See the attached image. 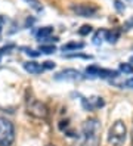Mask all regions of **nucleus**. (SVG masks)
<instances>
[{
  "instance_id": "obj_15",
  "label": "nucleus",
  "mask_w": 133,
  "mask_h": 146,
  "mask_svg": "<svg viewBox=\"0 0 133 146\" xmlns=\"http://www.w3.org/2000/svg\"><path fill=\"white\" fill-rule=\"evenodd\" d=\"M102 40H105V31L104 30L96 31V34L93 36V44H101Z\"/></svg>"
},
{
  "instance_id": "obj_20",
  "label": "nucleus",
  "mask_w": 133,
  "mask_h": 146,
  "mask_svg": "<svg viewBox=\"0 0 133 146\" xmlns=\"http://www.w3.org/2000/svg\"><path fill=\"white\" fill-rule=\"evenodd\" d=\"M12 49H15V44H7V46L2 47V49H0V56H2V55H5V53H9Z\"/></svg>"
},
{
  "instance_id": "obj_6",
  "label": "nucleus",
  "mask_w": 133,
  "mask_h": 146,
  "mask_svg": "<svg viewBox=\"0 0 133 146\" xmlns=\"http://www.w3.org/2000/svg\"><path fill=\"white\" fill-rule=\"evenodd\" d=\"M86 72L89 75H93V77H101V78H115L118 77V71H114V70H106V68H101V66H96V65H90L86 68Z\"/></svg>"
},
{
  "instance_id": "obj_9",
  "label": "nucleus",
  "mask_w": 133,
  "mask_h": 146,
  "mask_svg": "<svg viewBox=\"0 0 133 146\" xmlns=\"http://www.w3.org/2000/svg\"><path fill=\"white\" fill-rule=\"evenodd\" d=\"M24 70H25L27 72H30V74L37 75V74H40V72L44 71V68H43V65L39 64V62L30 61V62H25V64H24Z\"/></svg>"
},
{
  "instance_id": "obj_7",
  "label": "nucleus",
  "mask_w": 133,
  "mask_h": 146,
  "mask_svg": "<svg viewBox=\"0 0 133 146\" xmlns=\"http://www.w3.org/2000/svg\"><path fill=\"white\" fill-rule=\"evenodd\" d=\"M83 77L77 70H73V68H68V70H62L61 72H58L55 75V80L59 81H77V80H82Z\"/></svg>"
},
{
  "instance_id": "obj_19",
  "label": "nucleus",
  "mask_w": 133,
  "mask_h": 146,
  "mask_svg": "<svg viewBox=\"0 0 133 146\" xmlns=\"http://www.w3.org/2000/svg\"><path fill=\"white\" fill-rule=\"evenodd\" d=\"M65 58H83V59H92L90 55H82V53H71V55H65Z\"/></svg>"
},
{
  "instance_id": "obj_13",
  "label": "nucleus",
  "mask_w": 133,
  "mask_h": 146,
  "mask_svg": "<svg viewBox=\"0 0 133 146\" xmlns=\"http://www.w3.org/2000/svg\"><path fill=\"white\" fill-rule=\"evenodd\" d=\"M39 52H40V53L50 55V53H55V52H56V47L53 46V44H40Z\"/></svg>"
},
{
  "instance_id": "obj_21",
  "label": "nucleus",
  "mask_w": 133,
  "mask_h": 146,
  "mask_svg": "<svg viewBox=\"0 0 133 146\" xmlns=\"http://www.w3.org/2000/svg\"><path fill=\"white\" fill-rule=\"evenodd\" d=\"M114 5H115V9H117L118 12H123L124 9H126V6H124L123 2H120V0H114Z\"/></svg>"
},
{
  "instance_id": "obj_11",
  "label": "nucleus",
  "mask_w": 133,
  "mask_h": 146,
  "mask_svg": "<svg viewBox=\"0 0 133 146\" xmlns=\"http://www.w3.org/2000/svg\"><path fill=\"white\" fill-rule=\"evenodd\" d=\"M83 47H84V43H82V41H71V43H67V44L62 46V50H64V52H71V50L77 52V50L83 49Z\"/></svg>"
},
{
  "instance_id": "obj_18",
  "label": "nucleus",
  "mask_w": 133,
  "mask_h": 146,
  "mask_svg": "<svg viewBox=\"0 0 133 146\" xmlns=\"http://www.w3.org/2000/svg\"><path fill=\"white\" fill-rule=\"evenodd\" d=\"M22 50H25V53L30 55V56H33V58L40 56V52H39V50H33V49H27V47H22Z\"/></svg>"
},
{
  "instance_id": "obj_25",
  "label": "nucleus",
  "mask_w": 133,
  "mask_h": 146,
  "mask_svg": "<svg viewBox=\"0 0 133 146\" xmlns=\"http://www.w3.org/2000/svg\"><path fill=\"white\" fill-rule=\"evenodd\" d=\"M130 64L133 65V55H132V58H130Z\"/></svg>"
},
{
  "instance_id": "obj_14",
  "label": "nucleus",
  "mask_w": 133,
  "mask_h": 146,
  "mask_svg": "<svg viewBox=\"0 0 133 146\" xmlns=\"http://www.w3.org/2000/svg\"><path fill=\"white\" fill-rule=\"evenodd\" d=\"M27 3L30 5L31 9H34L35 12H41L43 11V5L40 3V0H25Z\"/></svg>"
},
{
  "instance_id": "obj_17",
  "label": "nucleus",
  "mask_w": 133,
  "mask_h": 146,
  "mask_svg": "<svg viewBox=\"0 0 133 146\" xmlns=\"http://www.w3.org/2000/svg\"><path fill=\"white\" fill-rule=\"evenodd\" d=\"M92 30L93 28L90 27V25H83V27L78 30V34H80V36H89V34L92 33Z\"/></svg>"
},
{
  "instance_id": "obj_23",
  "label": "nucleus",
  "mask_w": 133,
  "mask_h": 146,
  "mask_svg": "<svg viewBox=\"0 0 133 146\" xmlns=\"http://www.w3.org/2000/svg\"><path fill=\"white\" fill-rule=\"evenodd\" d=\"M126 86V87H129V89H133V78H130V80H127L126 83H123V87Z\"/></svg>"
},
{
  "instance_id": "obj_12",
  "label": "nucleus",
  "mask_w": 133,
  "mask_h": 146,
  "mask_svg": "<svg viewBox=\"0 0 133 146\" xmlns=\"http://www.w3.org/2000/svg\"><path fill=\"white\" fill-rule=\"evenodd\" d=\"M118 37H120V31H117V30L105 31V40L108 41V43H111V44H114V43H117Z\"/></svg>"
},
{
  "instance_id": "obj_3",
  "label": "nucleus",
  "mask_w": 133,
  "mask_h": 146,
  "mask_svg": "<svg viewBox=\"0 0 133 146\" xmlns=\"http://www.w3.org/2000/svg\"><path fill=\"white\" fill-rule=\"evenodd\" d=\"M126 137H127V127L121 119L115 121L111 127H110V131H108V142L112 146H121L124 142H126Z\"/></svg>"
},
{
  "instance_id": "obj_4",
  "label": "nucleus",
  "mask_w": 133,
  "mask_h": 146,
  "mask_svg": "<svg viewBox=\"0 0 133 146\" xmlns=\"http://www.w3.org/2000/svg\"><path fill=\"white\" fill-rule=\"evenodd\" d=\"M15 140L13 124L7 118L0 115V146H12Z\"/></svg>"
},
{
  "instance_id": "obj_24",
  "label": "nucleus",
  "mask_w": 133,
  "mask_h": 146,
  "mask_svg": "<svg viewBox=\"0 0 133 146\" xmlns=\"http://www.w3.org/2000/svg\"><path fill=\"white\" fill-rule=\"evenodd\" d=\"M5 22H6L5 16H2V15H0V33H2V30H3V25H5Z\"/></svg>"
},
{
  "instance_id": "obj_27",
  "label": "nucleus",
  "mask_w": 133,
  "mask_h": 146,
  "mask_svg": "<svg viewBox=\"0 0 133 146\" xmlns=\"http://www.w3.org/2000/svg\"><path fill=\"white\" fill-rule=\"evenodd\" d=\"M130 2H133V0H130Z\"/></svg>"
},
{
  "instance_id": "obj_22",
  "label": "nucleus",
  "mask_w": 133,
  "mask_h": 146,
  "mask_svg": "<svg viewBox=\"0 0 133 146\" xmlns=\"http://www.w3.org/2000/svg\"><path fill=\"white\" fill-rule=\"evenodd\" d=\"M44 70H53L55 68V62H52V61H46V62H43L41 64Z\"/></svg>"
},
{
  "instance_id": "obj_8",
  "label": "nucleus",
  "mask_w": 133,
  "mask_h": 146,
  "mask_svg": "<svg viewBox=\"0 0 133 146\" xmlns=\"http://www.w3.org/2000/svg\"><path fill=\"white\" fill-rule=\"evenodd\" d=\"M82 102H83V106H84L86 111H93V109H98V108H102L105 105L104 99L102 98H98V96L89 98V99H83Z\"/></svg>"
},
{
  "instance_id": "obj_5",
  "label": "nucleus",
  "mask_w": 133,
  "mask_h": 146,
  "mask_svg": "<svg viewBox=\"0 0 133 146\" xmlns=\"http://www.w3.org/2000/svg\"><path fill=\"white\" fill-rule=\"evenodd\" d=\"M71 11L78 16H83V18H93L99 11V7L95 6L93 3H78L71 5Z\"/></svg>"
},
{
  "instance_id": "obj_26",
  "label": "nucleus",
  "mask_w": 133,
  "mask_h": 146,
  "mask_svg": "<svg viewBox=\"0 0 133 146\" xmlns=\"http://www.w3.org/2000/svg\"><path fill=\"white\" fill-rule=\"evenodd\" d=\"M47 146H53V145H47Z\"/></svg>"
},
{
  "instance_id": "obj_16",
  "label": "nucleus",
  "mask_w": 133,
  "mask_h": 146,
  "mask_svg": "<svg viewBox=\"0 0 133 146\" xmlns=\"http://www.w3.org/2000/svg\"><path fill=\"white\" fill-rule=\"evenodd\" d=\"M120 71L124 74H133V65L127 64V62H123V64H120Z\"/></svg>"
},
{
  "instance_id": "obj_1",
  "label": "nucleus",
  "mask_w": 133,
  "mask_h": 146,
  "mask_svg": "<svg viewBox=\"0 0 133 146\" xmlns=\"http://www.w3.org/2000/svg\"><path fill=\"white\" fill-rule=\"evenodd\" d=\"M83 145L84 146H99L101 145V121L98 118H89L82 127Z\"/></svg>"
},
{
  "instance_id": "obj_2",
  "label": "nucleus",
  "mask_w": 133,
  "mask_h": 146,
  "mask_svg": "<svg viewBox=\"0 0 133 146\" xmlns=\"http://www.w3.org/2000/svg\"><path fill=\"white\" fill-rule=\"evenodd\" d=\"M25 109H27V114L31 115L33 118H37V119H46L47 114H49V109H47L46 104L39 100L37 98H34V94L31 92L27 93Z\"/></svg>"
},
{
  "instance_id": "obj_10",
  "label": "nucleus",
  "mask_w": 133,
  "mask_h": 146,
  "mask_svg": "<svg viewBox=\"0 0 133 146\" xmlns=\"http://www.w3.org/2000/svg\"><path fill=\"white\" fill-rule=\"evenodd\" d=\"M52 34H53V27H41V28L37 30V33H35V37L41 41L44 38H49Z\"/></svg>"
}]
</instances>
